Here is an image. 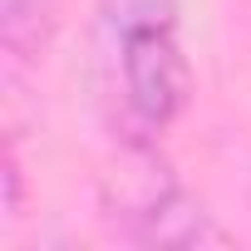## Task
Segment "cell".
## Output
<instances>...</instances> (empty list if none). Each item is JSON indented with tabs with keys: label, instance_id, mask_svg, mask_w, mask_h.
Segmentation results:
<instances>
[{
	"label": "cell",
	"instance_id": "1",
	"mask_svg": "<svg viewBox=\"0 0 251 251\" xmlns=\"http://www.w3.org/2000/svg\"><path fill=\"white\" fill-rule=\"evenodd\" d=\"M113 84L133 128L163 133L192 99V64L177 40V0H99Z\"/></svg>",
	"mask_w": 251,
	"mask_h": 251
},
{
	"label": "cell",
	"instance_id": "2",
	"mask_svg": "<svg viewBox=\"0 0 251 251\" xmlns=\"http://www.w3.org/2000/svg\"><path fill=\"white\" fill-rule=\"evenodd\" d=\"M103 222L133 246H226L212 212L173 177L153 143L128 138L118 163L103 173Z\"/></svg>",
	"mask_w": 251,
	"mask_h": 251
},
{
	"label": "cell",
	"instance_id": "3",
	"mask_svg": "<svg viewBox=\"0 0 251 251\" xmlns=\"http://www.w3.org/2000/svg\"><path fill=\"white\" fill-rule=\"evenodd\" d=\"M59 0H0V45L10 59H40L54 35Z\"/></svg>",
	"mask_w": 251,
	"mask_h": 251
}]
</instances>
